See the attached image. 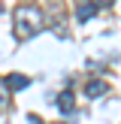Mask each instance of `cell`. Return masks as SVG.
<instances>
[{
  "mask_svg": "<svg viewBox=\"0 0 121 124\" xmlns=\"http://www.w3.org/2000/svg\"><path fill=\"white\" fill-rule=\"evenodd\" d=\"M94 12H97V6H94V3H82V6L76 9V18L85 24V21H91V15H94Z\"/></svg>",
  "mask_w": 121,
  "mask_h": 124,
  "instance_id": "obj_5",
  "label": "cell"
},
{
  "mask_svg": "<svg viewBox=\"0 0 121 124\" xmlns=\"http://www.w3.org/2000/svg\"><path fill=\"white\" fill-rule=\"evenodd\" d=\"M103 91H106V82H103V79H94V82H88V85H85V94H88L91 100L103 97Z\"/></svg>",
  "mask_w": 121,
  "mask_h": 124,
  "instance_id": "obj_4",
  "label": "cell"
},
{
  "mask_svg": "<svg viewBox=\"0 0 121 124\" xmlns=\"http://www.w3.org/2000/svg\"><path fill=\"white\" fill-rule=\"evenodd\" d=\"M58 112L60 115H73V112H76V94H73V91H60V97H58Z\"/></svg>",
  "mask_w": 121,
  "mask_h": 124,
  "instance_id": "obj_2",
  "label": "cell"
},
{
  "mask_svg": "<svg viewBox=\"0 0 121 124\" xmlns=\"http://www.w3.org/2000/svg\"><path fill=\"white\" fill-rule=\"evenodd\" d=\"M3 85H6L9 91H24V88L30 85V79H27V76H21V73H9Z\"/></svg>",
  "mask_w": 121,
  "mask_h": 124,
  "instance_id": "obj_3",
  "label": "cell"
},
{
  "mask_svg": "<svg viewBox=\"0 0 121 124\" xmlns=\"http://www.w3.org/2000/svg\"><path fill=\"white\" fill-rule=\"evenodd\" d=\"M3 88H6V85L0 82V112H3V109L9 106V91H3Z\"/></svg>",
  "mask_w": 121,
  "mask_h": 124,
  "instance_id": "obj_6",
  "label": "cell"
},
{
  "mask_svg": "<svg viewBox=\"0 0 121 124\" xmlns=\"http://www.w3.org/2000/svg\"><path fill=\"white\" fill-rule=\"evenodd\" d=\"M42 27V12L36 9V6H18L15 12H12V33H15L18 42L30 39V36L36 33V30Z\"/></svg>",
  "mask_w": 121,
  "mask_h": 124,
  "instance_id": "obj_1",
  "label": "cell"
},
{
  "mask_svg": "<svg viewBox=\"0 0 121 124\" xmlns=\"http://www.w3.org/2000/svg\"><path fill=\"white\" fill-rule=\"evenodd\" d=\"M91 3H94V6H97V9H106V6H112V3H115V0H91Z\"/></svg>",
  "mask_w": 121,
  "mask_h": 124,
  "instance_id": "obj_7",
  "label": "cell"
},
{
  "mask_svg": "<svg viewBox=\"0 0 121 124\" xmlns=\"http://www.w3.org/2000/svg\"><path fill=\"white\" fill-rule=\"evenodd\" d=\"M0 9H3V3H0Z\"/></svg>",
  "mask_w": 121,
  "mask_h": 124,
  "instance_id": "obj_8",
  "label": "cell"
}]
</instances>
